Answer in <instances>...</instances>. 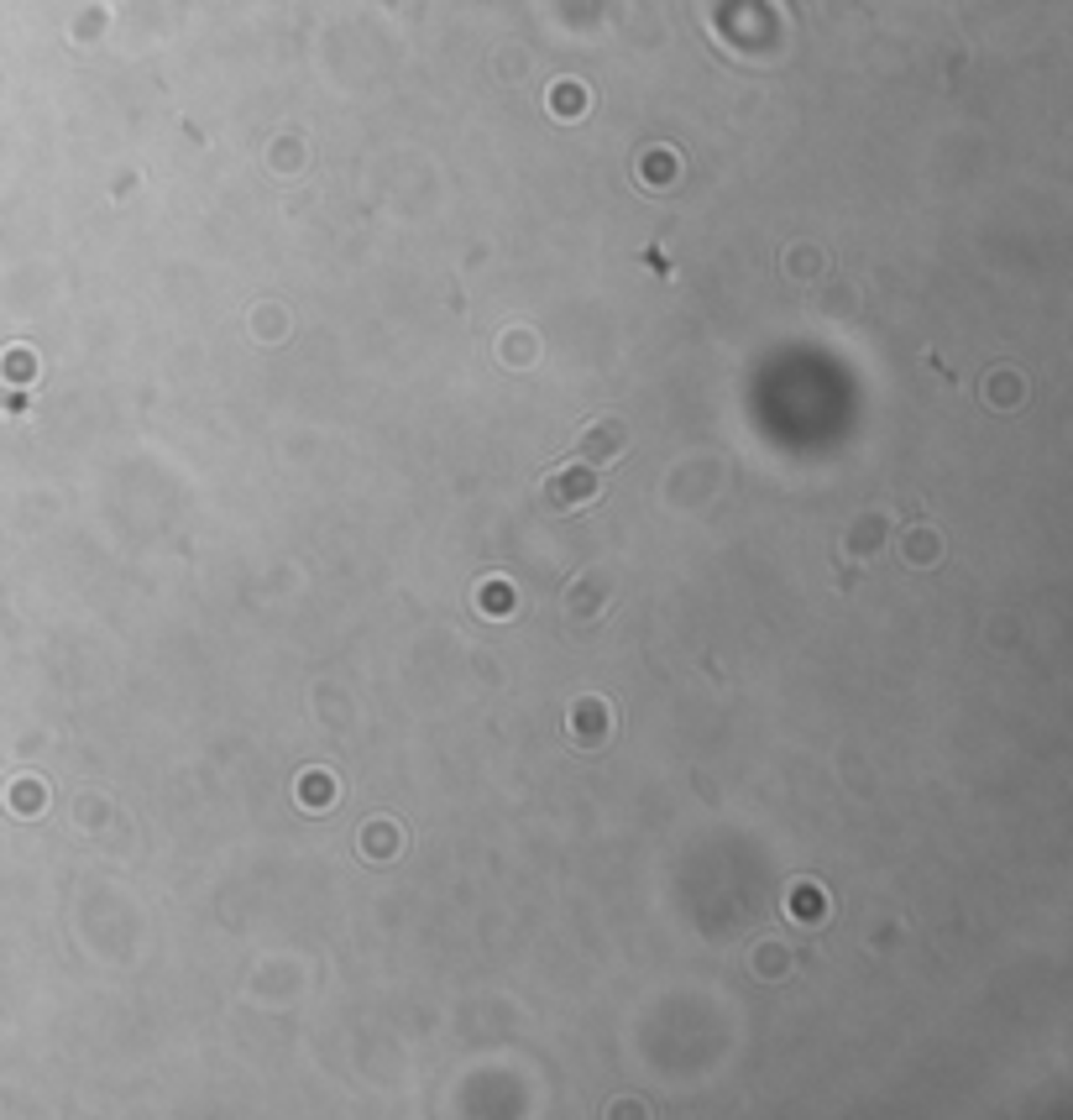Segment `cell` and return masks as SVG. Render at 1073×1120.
<instances>
[{
	"instance_id": "cell-1",
	"label": "cell",
	"mask_w": 1073,
	"mask_h": 1120,
	"mask_svg": "<svg viewBox=\"0 0 1073 1120\" xmlns=\"http://www.w3.org/2000/svg\"><path fill=\"white\" fill-rule=\"evenodd\" d=\"M592 492H597V482H592L581 466H576V476H566V471H560V476L550 482V498H555V503H566V498H571V503H587Z\"/></svg>"
},
{
	"instance_id": "cell-2",
	"label": "cell",
	"mask_w": 1073,
	"mask_h": 1120,
	"mask_svg": "<svg viewBox=\"0 0 1073 1120\" xmlns=\"http://www.w3.org/2000/svg\"><path fill=\"white\" fill-rule=\"evenodd\" d=\"M613 450H624V425L618 419H597L587 430V455H613Z\"/></svg>"
}]
</instances>
